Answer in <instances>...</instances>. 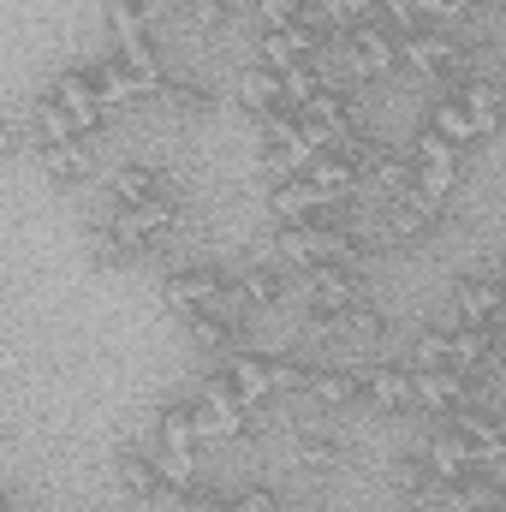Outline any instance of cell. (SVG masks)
Here are the masks:
<instances>
[{
	"label": "cell",
	"mask_w": 506,
	"mask_h": 512,
	"mask_svg": "<svg viewBox=\"0 0 506 512\" xmlns=\"http://www.w3.org/2000/svg\"><path fill=\"white\" fill-rule=\"evenodd\" d=\"M161 304H167V316L179 328L197 322V316H209V310H239V274H227L215 262H185V268H173L161 280Z\"/></svg>",
	"instance_id": "1"
},
{
	"label": "cell",
	"mask_w": 506,
	"mask_h": 512,
	"mask_svg": "<svg viewBox=\"0 0 506 512\" xmlns=\"http://www.w3.org/2000/svg\"><path fill=\"white\" fill-rule=\"evenodd\" d=\"M495 352H501V334H495V328L447 322V328H423V334H417L411 364H417V370H471V376H489Z\"/></svg>",
	"instance_id": "2"
},
{
	"label": "cell",
	"mask_w": 506,
	"mask_h": 512,
	"mask_svg": "<svg viewBox=\"0 0 506 512\" xmlns=\"http://www.w3.org/2000/svg\"><path fill=\"white\" fill-rule=\"evenodd\" d=\"M179 221H185V203L179 197H155V203H126V209H108L102 215V227L126 245L131 256H149L161 251L173 233H179Z\"/></svg>",
	"instance_id": "3"
},
{
	"label": "cell",
	"mask_w": 506,
	"mask_h": 512,
	"mask_svg": "<svg viewBox=\"0 0 506 512\" xmlns=\"http://www.w3.org/2000/svg\"><path fill=\"white\" fill-rule=\"evenodd\" d=\"M191 399H197V417H203V441H251L256 435V417H262V411H256L221 370L197 387Z\"/></svg>",
	"instance_id": "4"
},
{
	"label": "cell",
	"mask_w": 506,
	"mask_h": 512,
	"mask_svg": "<svg viewBox=\"0 0 506 512\" xmlns=\"http://www.w3.org/2000/svg\"><path fill=\"white\" fill-rule=\"evenodd\" d=\"M114 483L126 489L131 501H143V507H179V501H185V489L161 471L155 441H149V447H143V441H120V447H114Z\"/></svg>",
	"instance_id": "5"
},
{
	"label": "cell",
	"mask_w": 506,
	"mask_h": 512,
	"mask_svg": "<svg viewBox=\"0 0 506 512\" xmlns=\"http://www.w3.org/2000/svg\"><path fill=\"white\" fill-rule=\"evenodd\" d=\"M447 209L453 203H435L423 191H405V197H381L376 203V239L381 245H417L429 233L447 227Z\"/></svg>",
	"instance_id": "6"
},
{
	"label": "cell",
	"mask_w": 506,
	"mask_h": 512,
	"mask_svg": "<svg viewBox=\"0 0 506 512\" xmlns=\"http://www.w3.org/2000/svg\"><path fill=\"white\" fill-rule=\"evenodd\" d=\"M411 161H417V191L423 197H435V203H453V191H459V173H465V149L459 143H447L441 131H417V143H411Z\"/></svg>",
	"instance_id": "7"
},
{
	"label": "cell",
	"mask_w": 506,
	"mask_h": 512,
	"mask_svg": "<svg viewBox=\"0 0 506 512\" xmlns=\"http://www.w3.org/2000/svg\"><path fill=\"white\" fill-rule=\"evenodd\" d=\"M447 304H453V322H471V328H506V286L489 274H459L447 286Z\"/></svg>",
	"instance_id": "8"
},
{
	"label": "cell",
	"mask_w": 506,
	"mask_h": 512,
	"mask_svg": "<svg viewBox=\"0 0 506 512\" xmlns=\"http://www.w3.org/2000/svg\"><path fill=\"white\" fill-rule=\"evenodd\" d=\"M417 370V364H411ZM471 405H483V376H471V370H417V411H429V417H459V411H471Z\"/></svg>",
	"instance_id": "9"
},
{
	"label": "cell",
	"mask_w": 506,
	"mask_h": 512,
	"mask_svg": "<svg viewBox=\"0 0 506 512\" xmlns=\"http://www.w3.org/2000/svg\"><path fill=\"white\" fill-rule=\"evenodd\" d=\"M298 286H304L310 304H334V310H358V304H370V280H364V268H352V262H316V268H298Z\"/></svg>",
	"instance_id": "10"
},
{
	"label": "cell",
	"mask_w": 506,
	"mask_h": 512,
	"mask_svg": "<svg viewBox=\"0 0 506 512\" xmlns=\"http://www.w3.org/2000/svg\"><path fill=\"white\" fill-rule=\"evenodd\" d=\"M405 60H399V30H387V24H358V30H346V72L352 78H387V72H399Z\"/></svg>",
	"instance_id": "11"
},
{
	"label": "cell",
	"mask_w": 506,
	"mask_h": 512,
	"mask_svg": "<svg viewBox=\"0 0 506 512\" xmlns=\"http://www.w3.org/2000/svg\"><path fill=\"white\" fill-rule=\"evenodd\" d=\"M155 197H179L173 173L161 161H120L114 179H108V209H126V203H155Z\"/></svg>",
	"instance_id": "12"
},
{
	"label": "cell",
	"mask_w": 506,
	"mask_h": 512,
	"mask_svg": "<svg viewBox=\"0 0 506 512\" xmlns=\"http://www.w3.org/2000/svg\"><path fill=\"white\" fill-rule=\"evenodd\" d=\"M286 453H292V465H298V471L328 477V471H340L346 441H340V429H322V423H292V429H286Z\"/></svg>",
	"instance_id": "13"
},
{
	"label": "cell",
	"mask_w": 506,
	"mask_h": 512,
	"mask_svg": "<svg viewBox=\"0 0 506 512\" xmlns=\"http://www.w3.org/2000/svg\"><path fill=\"white\" fill-rule=\"evenodd\" d=\"M304 399H310V405H322V411L364 405V364H340V358L310 364V387H304Z\"/></svg>",
	"instance_id": "14"
},
{
	"label": "cell",
	"mask_w": 506,
	"mask_h": 512,
	"mask_svg": "<svg viewBox=\"0 0 506 512\" xmlns=\"http://www.w3.org/2000/svg\"><path fill=\"white\" fill-rule=\"evenodd\" d=\"M292 298V268L286 262H274V256H262L251 268H239V310L256 316V310H280Z\"/></svg>",
	"instance_id": "15"
},
{
	"label": "cell",
	"mask_w": 506,
	"mask_h": 512,
	"mask_svg": "<svg viewBox=\"0 0 506 512\" xmlns=\"http://www.w3.org/2000/svg\"><path fill=\"white\" fill-rule=\"evenodd\" d=\"M447 429H459V435H465V447L477 453V465H483V471H501V465H506V423L489 411V405H471V411L447 417Z\"/></svg>",
	"instance_id": "16"
},
{
	"label": "cell",
	"mask_w": 506,
	"mask_h": 512,
	"mask_svg": "<svg viewBox=\"0 0 506 512\" xmlns=\"http://www.w3.org/2000/svg\"><path fill=\"white\" fill-rule=\"evenodd\" d=\"M447 96H459V102L471 108V120H477V131H483V143H489V137L506 126V84H501V78H489V72H471V78H459Z\"/></svg>",
	"instance_id": "17"
},
{
	"label": "cell",
	"mask_w": 506,
	"mask_h": 512,
	"mask_svg": "<svg viewBox=\"0 0 506 512\" xmlns=\"http://www.w3.org/2000/svg\"><path fill=\"white\" fill-rule=\"evenodd\" d=\"M364 405L376 411H417V370L405 364H364Z\"/></svg>",
	"instance_id": "18"
},
{
	"label": "cell",
	"mask_w": 506,
	"mask_h": 512,
	"mask_svg": "<svg viewBox=\"0 0 506 512\" xmlns=\"http://www.w3.org/2000/svg\"><path fill=\"white\" fill-rule=\"evenodd\" d=\"M185 340H191V352L233 358V352L245 346V316H239V310H209V316L185 322Z\"/></svg>",
	"instance_id": "19"
},
{
	"label": "cell",
	"mask_w": 506,
	"mask_h": 512,
	"mask_svg": "<svg viewBox=\"0 0 506 512\" xmlns=\"http://www.w3.org/2000/svg\"><path fill=\"white\" fill-rule=\"evenodd\" d=\"M155 441H161V447H185V453H203V447H209L191 393H185V399H167V405L155 411Z\"/></svg>",
	"instance_id": "20"
},
{
	"label": "cell",
	"mask_w": 506,
	"mask_h": 512,
	"mask_svg": "<svg viewBox=\"0 0 506 512\" xmlns=\"http://www.w3.org/2000/svg\"><path fill=\"white\" fill-rule=\"evenodd\" d=\"M423 459H429V471H435L441 483H459V477L483 471V465H477V453L465 447V435H459V429H447V423L423 441Z\"/></svg>",
	"instance_id": "21"
},
{
	"label": "cell",
	"mask_w": 506,
	"mask_h": 512,
	"mask_svg": "<svg viewBox=\"0 0 506 512\" xmlns=\"http://www.w3.org/2000/svg\"><path fill=\"white\" fill-rule=\"evenodd\" d=\"M155 102H161L173 120H203V114H215V90H209L203 78H185V72H167V84L155 90Z\"/></svg>",
	"instance_id": "22"
},
{
	"label": "cell",
	"mask_w": 506,
	"mask_h": 512,
	"mask_svg": "<svg viewBox=\"0 0 506 512\" xmlns=\"http://www.w3.org/2000/svg\"><path fill=\"white\" fill-rule=\"evenodd\" d=\"M36 161H42L48 185H60V191L90 179V143H36Z\"/></svg>",
	"instance_id": "23"
},
{
	"label": "cell",
	"mask_w": 506,
	"mask_h": 512,
	"mask_svg": "<svg viewBox=\"0 0 506 512\" xmlns=\"http://www.w3.org/2000/svg\"><path fill=\"white\" fill-rule=\"evenodd\" d=\"M435 483H441V477L429 471L423 447H411V453H399V459H393V495H399V501H417V507H423Z\"/></svg>",
	"instance_id": "24"
},
{
	"label": "cell",
	"mask_w": 506,
	"mask_h": 512,
	"mask_svg": "<svg viewBox=\"0 0 506 512\" xmlns=\"http://www.w3.org/2000/svg\"><path fill=\"white\" fill-rule=\"evenodd\" d=\"M429 131H441L447 143H459V149H471V143H483V131L471 120V108L459 102V96H441L435 108H429Z\"/></svg>",
	"instance_id": "25"
},
{
	"label": "cell",
	"mask_w": 506,
	"mask_h": 512,
	"mask_svg": "<svg viewBox=\"0 0 506 512\" xmlns=\"http://www.w3.org/2000/svg\"><path fill=\"white\" fill-rule=\"evenodd\" d=\"M245 108H292L286 102V72L280 66H268V60H256V66H245Z\"/></svg>",
	"instance_id": "26"
},
{
	"label": "cell",
	"mask_w": 506,
	"mask_h": 512,
	"mask_svg": "<svg viewBox=\"0 0 506 512\" xmlns=\"http://www.w3.org/2000/svg\"><path fill=\"white\" fill-rule=\"evenodd\" d=\"M239 18V0H185V30L197 36H221Z\"/></svg>",
	"instance_id": "27"
},
{
	"label": "cell",
	"mask_w": 506,
	"mask_h": 512,
	"mask_svg": "<svg viewBox=\"0 0 506 512\" xmlns=\"http://www.w3.org/2000/svg\"><path fill=\"white\" fill-rule=\"evenodd\" d=\"M310 12H316V0H251V18L262 24V36L268 30H286V24H298Z\"/></svg>",
	"instance_id": "28"
},
{
	"label": "cell",
	"mask_w": 506,
	"mask_h": 512,
	"mask_svg": "<svg viewBox=\"0 0 506 512\" xmlns=\"http://www.w3.org/2000/svg\"><path fill=\"white\" fill-rule=\"evenodd\" d=\"M179 512H233V483H215V477H197L185 489Z\"/></svg>",
	"instance_id": "29"
},
{
	"label": "cell",
	"mask_w": 506,
	"mask_h": 512,
	"mask_svg": "<svg viewBox=\"0 0 506 512\" xmlns=\"http://www.w3.org/2000/svg\"><path fill=\"white\" fill-rule=\"evenodd\" d=\"M233 512H286V495L274 483L251 477V483H233Z\"/></svg>",
	"instance_id": "30"
},
{
	"label": "cell",
	"mask_w": 506,
	"mask_h": 512,
	"mask_svg": "<svg viewBox=\"0 0 506 512\" xmlns=\"http://www.w3.org/2000/svg\"><path fill=\"white\" fill-rule=\"evenodd\" d=\"M381 24L411 36V30H423V12H417V0H381Z\"/></svg>",
	"instance_id": "31"
},
{
	"label": "cell",
	"mask_w": 506,
	"mask_h": 512,
	"mask_svg": "<svg viewBox=\"0 0 506 512\" xmlns=\"http://www.w3.org/2000/svg\"><path fill=\"white\" fill-rule=\"evenodd\" d=\"M417 12H423V24H435V30H453V24L465 18L459 0H417Z\"/></svg>",
	"instance_id": "32"
},
{
	"label": "cell",
	"mask_w": 506,
	"mask_h": 512,
	"mask_svg": "<svg viewBox=\"0 0 506 512\" xmlns=\"http://www.w3.org/2000/svg\"><path fill=\"white\" fill-rule=\"evenodd\" d=\"M143 6H149V12H155V18H161V12H173V6H179V0H143Z\"/></svg>",
	"instance_id": "33"
}]
</instances>
